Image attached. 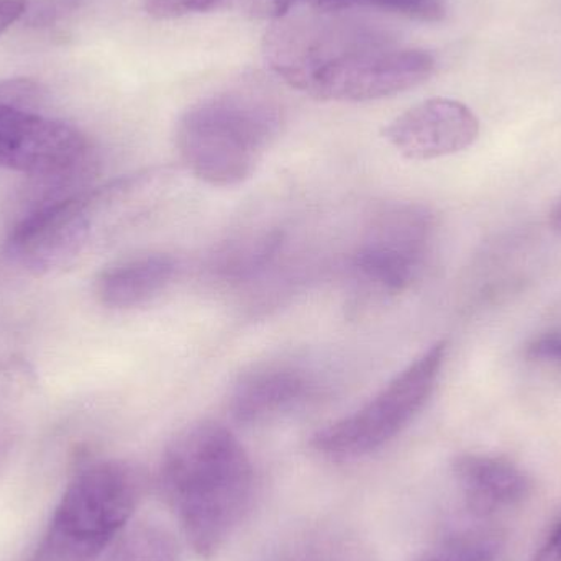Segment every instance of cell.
Returning a JSON list of instances; mask_svg holds the SVG:
<instances>
[{"mask_svg":"<svg viewBox=\"0 0 561 561\" xmlns=\"http://www.w3.org/2000/svg\"><path fill=\"white\" fill-rule=\"evenodd\" d=\"M265 59L275 75L319 101L368 102L427 81L428 51L402 46L389 30L355 12H312L276 20Z\"/></svg>","mask_w":561,"mask_h":561,"instance_id":"6da1fadb","label":"cell"},{"mask_svg":"<svg viewBox=\"0 0 561 561\" xmlns=\"http://www.w3.org/2000/svg\"><path fill=\"white\" fill-rule=\"evenodd\" d=\"M160 490L193 552L213 560L250 513L255 470L230 428L201 421L184 427L164 450Z\"/></svg>","mask_w":561,"mask_h":561,"instance_id":"7a4b0ae2","label":"cell"},{"mask_svg":"<svg viewBox=\"0 0 561 561\" xmlns=\"http://www.w3.org/2000/svg\"><path fill=\"white\" fill-rule=\"evenodd\" d=\"M280 128L278 104L256 91H229L191 105L176 125L184 167L216 187L245 183Z\"/></svg>","mask_w":561,"mask_h":561,"instance_id":"3957f363","label":"cell"},{"mask_svg":"<svg viewBox=\"0 0 561 561\" xmlns=\"http://www.w3.org/2000/svg\"><path fill=\"white\" fill-rule=\"evenodd\" d=\"M141 494L144 480L131 465L118 460L82 465L28 561H98L127 529Z\"/></svg>","mask_w":561,"mask_h":561,"instance_id":"277c9868","label":"cell"},{"mask_svg":"<svg viewBox=\"0 0 561 561\" xmlns=\"http://www.w3.org/2000/svg\"><path fill=\"white\" fill-rule=\"evenodd\" d=\"M447 350L444 340L434 343L358 411L317 432L312 447L327 457L358 458L394 440L431 399Z\"/></svg>","mask_w":561,"mask_h":561,"instance_id":"5b68a950","label":"cell"},{"mask_svg":"<svg viewBox=\"0 0 561 561\" xmlns=\"http://www.w3.org/2000/svg\"><path fill=\"white\" fill-rule=\"evenodd\" d=\"M43 91L30 79L0 82V167L56 178L82 170L91 141L75 125L36 111Z\"/></svg>","mask_w":561,"mask_h":561,"instance_id":"8992f818","label":"cell"},{"mask_svg":"<svg viewBox=\"0 0 561 561\" xmlns=\"http://www.w3.org/2000/svg\"><path fill=\"white\" fill-rule=\"evenodd\" d=\"M435 233L434 214L421 204H389L375 214L352 259L355 279L379 296H398L421 275Z\"/></svg>","mask_w":561,"mask_h":561,"instance_id":"52a82bcc","label":"cell"},{"mask_svg":"<svg viewBox=\"0 0 561 561\" xmlns=\"http://www.w3.org/2000/svg\"><path fill=\"white\" fill-rule=\"evenodd\" d=\"M382 135L408 160H437L470 148L480 137V121L463 102L427 99L389 122Z\"/></svg>","mask_w":561,"mask_h":561,"instance_id":"ba28073f","label":"cell"},{"mask_svg":"<svg viewBox=\"0 0 561 561\" xmlns=\"http://www.w3.org/2000/svg\"><path fill=\"white\" fill-rule=\"evenodd\" d=\"M319 381L307 366L290 359L253 365L240 375L230 396V412L239 424L278 419L316 398Z\"/></svg>","mask_w":561,"mask_h":561,"instance_id":"9c48e42d","label":"cell"},{"mask_svg":"<svg viewBox=\"0 0 561 561\" xmlns=\"http://www.w3.org/2000/svg\"><path fill=\"white\" fill-rule=\"evenodd\" d=\"M174 273L176 260L170 253H137L111 263L99 273L95 297L108 309H135L163 294Z\"/></svg>","mask_w":561,"mask_h":561,"instance_id":"30bf717a","label":"cell"},{"mask_svg":"<svg viewBox=\"0 0 561 561\" xmlns=\"http://www.w3.org/2000/svg\"><path fill=\"white\" fill-rule=\"evenodd\" d=\"M454 474L468 510L478 517L514 506L526 500L530 491L529 478L506 458L461 455L454 461Z\"/></svg>","mask_w":561,"mask_h":561,"instance_id":"8fae6325","label":"cell"},{"mask_svg":"<svg viewBox=\"0 0 561 561\" xmlns=\"http://www.w3.org/2000/svg\"><path fill=\"white\" fill-rule=\"evenodd\" d=\"M283 232L260 230L227 240L213 256V272L227 283H243L262 275L280 252Z\"/></svg>","mask_w":561,"mask_h":561,"instance_id":"7c38bea8","label":"cell"},{"mask_svg":"<svg viewBox=\"0 0 561 561\" xmlns=\"http://www.w3.org/2000/svg\"><path fill=\"white\" fill-rule=\"evenodd\" d=\"M105 561H181L180 543L160 524H135L115 540Z\"/></svg>","mask_w":561,"mask_h":561,"instance_id":"4fadbf2b","label":"cell"},{"mask_svg":"<svg viewBox=\"0 0 561 561\" xmlns=\"http://www.w3.org/2000/svg\"><path fill=\"white\" fill-rule=\"evenodd\" d=\"M323 12H355L356 9H375L394 13L417 22H442L447 15L445 0H300Z\"/></svg>","mask_w":561,"mask_h":561,"instance_id":"5bb4252c","label":"cell"},{"mask_svg":"<svg viewBox=\"0 0 561 561\" xmlns=\"http://www.w3.org/2000/svg\"><path fill=\"white\" fill-rule=\"evenodd\" d=\"M500 542L484 534H463L438 543L419 561H494Z\"/></svg>","mask_w":561,"mask_h":561,"instance_id":"9a60e30c","label":"cell"},{"mask_svg":"<svg viewBox=\"0 0 561 561\" xmlns=\"http://www.w3.org/2000/svg\"><path fill=\"white\" fill-rule=\"evenodd\" d=\"M222 0H145L148 15L158 20L180 19L190 13L206 12Z\"/></svg>","mask_w":561,"mask_h":561,"instance_id":"2e32d148","label":"cell"},{"mask_svg":"<svg viewBox=\"0 0 561 561\" xmlns=\"http://www.w3.org/2000/svg\"><path fill=\"white\" fill-rule=\"evenodd\" d=\"M526 356L533 362L561 363V329L536 336L527 345Z\"/></svg>","mask_w":561,"mask_h":561,"instance_id":"e0dca14e","label":"cell"},{"mask_svg":"<svg viewBox=\"0 0 561 561\" xmlns=\"http://www.w3.org/2000/svg\"><path fill=\"white\" fill-rule=\"evenodd\" d=\"M28 0H0V36L28 12Z\"/></svg>","mask_w":561,"mask_h":561,"instance_id":"ac0fdd59","label":"cell"},{"mask_svg":"<svg viewBox=\"0 0 561 561\" xmlns=\"http://www.w3.org/2000/svg\"><path fill=\"white\" fill-rule=\"evenodd\" d=\"M16 427L12 415L0 405V468L5 463L15 444Z\"/></svg>","mask_w":561,"mask_h":561,"instance_id":"d6986e66","label":"cell"},{"mask_svg":"<svg viewBox=\"0 0 561 561\" xmlns=\"http://www.w3.org/2000/svg\"><path fill=\"white\" fill-rule=\"evenodd\" d=\"M530 561H561V524Z\"/></svg>","mask_w":561,"mask_h":561,"instance_id":"ffe728a7","label":"cell"},{"mask_svg":"<svg viewBox=\"0 0 561 561\" xmlns=\"http://www.w3.org/2000/svg\"><path fill=\"white\" fill-rule=\"evenodd\" d=\"M552 224L553 227H556V229L560 230L561 232V201L559 204H557L556 209H553Z\"/></svg>","mask_w":561,"mask_h":561,"instance_id":"44dd1931","label":"cell"}]
</instances>
